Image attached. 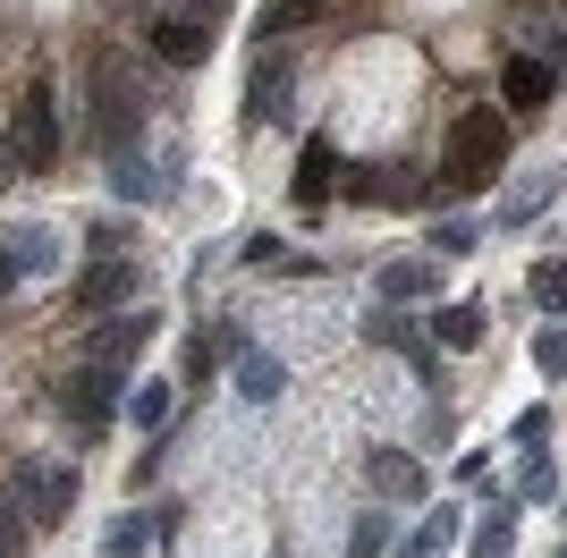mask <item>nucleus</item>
<instances>
[{"label":"nucleus","instance_id":"nucleus-1","mask_svg":"<svg viewBox=\"0 0 567 558\" xmlns=\"http://www.w3.org/2000/svg\"><path fill=\"white\" fill-rule=\"evenodd\" d=\"M508 169V118L499 111H466L450 127V153H441V195H474Z\"/></svg>","mask_w":567,"mask_h":558},{"label":"nucleus","instance_id":"nucleus-2","mask_svg":"<svg viewBox=\"0 0 567 558\" xmlns=\"http://www.w3.org/2000/svg\"><path fill=\"white\" fill-rule=\"evenodd\" d=\"M9 499H18V516L34 525V534L69 525V508H76V465H60V457H18V465H9Z\"/></svg>","mask_w":567,"mask_h":558},{"label":"nucleus","instance_id":"nucleus-3","mask_svg":"<svg viewBox=\"0 0 567 558\" xmlns=\"http://www.w3.org/2000/svg\"><path fill=\"white\" fill-rule=\"evenodd\" d=\"M60 415H69L85 441L111 432V415H118V364H94V355H85V364L60 381Z\"/></svg>","mask_w":567,"mask_h":558},{"label":"nucleus","instance_id":"nucleus-4","mask_svg":"<svg viewBox=\"0 0 567 558\" xmlns=\"http://www.w3.org/2000/svg\"><path fill=\"white\" fill-rule=\"evenodd\" d=\"M153 339H162V313H144V304H111V313L85 330V355H94V364H118V372H127L144 348H153Z\"/></svg>","mask_w":567,"mask_h":558},{"label":"nucleus","instance_id":"nucleus-5","mask_svg":"<svg viewBox=\"0 0 567 558\" xmlns=\"http://www.w3.org/2000/svg\"><path fill=\"white\" fill-rule=\"evenodd\" d=\"M9 153H18V169H51L60 162V111H51V85L34 76L18 102V136H9Z\"/></svg>","mask_w":567,"mask_h":558},{"label":"nucleus","instance_id":"nucleus-6","mask_svg":"<svg viewBox=\"0 0 567 558\" xmlns=\"http://www.w3.org/2000/svg\"><path fill=\"white\" fill-rule=\"evenodd\" d=\"M60 271V237L51 229H0V288H18V279H51Z\"/></svg>","mask_w":567,"mask_h":558},{"label":"nucleus","instance_id":"nucleus-7","mask_svg":"<svg viewBox=\"0 0 567 558\" xmlns=\"http://www.w3.org/2000/svg\"><path fill=\"white\" fill-rule=\"evenodd\" d=\"M153 51H162L169 69H195V60L213 51V18H195V9H169V18H153Z\"/></svg>","mask_w":567,"mask_h":558},{"label":"nucleus","instance_id":"nucleus-8","mask_svg":"<svg viewBox=\"0 0 567 558\" xmlns=\"http://www.w3.org/2000/svg\"><path fill=\"white\" fill-rule=\"evenodd\" d=\"M69 304H76V313H111V304H136V262H94V271H85V279H76V288H69Z\"/></svg>","mask_w":567,"mask_h":558},{"label":"nucleus","instance_id":"nucleus-9","mask_svg":"<svg viewBox=\"0 0 567 558\" xmlns=\"http://www.w3.org/2000/svg\"><path fill=\"white\" fill-rule=\"evenodd\" d=\"M364 483L381 490V499H424L432 490V474L415 457H406V448H373V457H364Z\"/></svg>","mask_w":567,"mask_h":558},{"label":"nucleus","instance_id":"nucleus-10","mask_svg":"<svg viewBox=\"0 0 567 558\" xmlns=\"http://www.w3.org/2000/svg\"><path fill=\"white\" fill-rule=\"evenodd\" d=\"M373 288H381V304H424V297H441V262H381L373 271Z\"/></svg>","mask_w":567,"mask_h":558},{"label":"nucleus","instance_id":"nucleus-11","mask_svg":"<svg viewBox=\"0 0 567 558\" xmlns=\"http://www.w3.org/2000/svg\"><path fill=\"white\" fill-rule=\"evenodd\" d=\"M127 127H144V102L127 93V69H102V144L127 153Z\"/></svg>","mask_w":567,"mask_h":558},{"label":"nucleus","instance_id":"nucleus-12","mask_svg":"<svg viewBox=\"0 0 567 558\" xmlns=\"http://www.w3.org/2000/svg\"><path fill=\"white\" fill-rule=\"evenodd\" d=\"M550 85H559V69H543V60H508V69H499V93H508V111H543L550 102Z\"/></svg>","mask_w":567,"mask_h":558},{"label":"nucleus","instance_id":"nucleus-13","mask_svg":"<svg viewBox=\"0 0 567 558\" xmlns=\"http://www.w3.org/2000/svg\"><path fill=\"white\" fill-rule=\"evenodd\" d=\"M280 390H288V364H280V355L237 348V397H246V406H271Z\"/></svg>","mask_w":567,"mask_h":558},{"label":"nucleus","instance_id":"nucleus-14","mask_svg":"<svg viewBox=\"0 0 567 558\" xmlns=\"http://www.w3.org/2000/svg\"><path fill=\"white\" fill-rule=\"evenodd\" d=\"M271 118H288V60H262L246 85V127H271Z\"/></svg>","mask_w":567,"mask_h":558},{"label":"nucleus","instance_id":"nucleus-15","mask_svg":"<svg viewBox=\"0 0 567 558\" xmlns=\"http://www.w3.org/2000/svg\"><path fill=\"white\" fill-rule=\"evenodd\" d=\"M169 169H178V162H144V153H136V162H127V153H118L111 186H118V195H127V204H162V195H169Z\"/></svg>","mask_w":567,"mask_h":558},{"label":"nucleus","instance_id":"nucleus-16","mask_svg":"<svg viewBox=\"0 0 567 558\" xmlns=\"http://www.w3.org/2000/svg\"><path fill=\"white\" fill-rule=\"evenodd\" d=\"M153 534H162V516H144V508L111 516V525H102V558H144V550H153Z\"/></svg>","mask_w":567,"mask_h":558},{"label":"nucleus","instance_id":"nucleus-17","mask_svg":"<svg viewBox=\"0 0 567 558\" xmlns=\"http://www.w3.org/2000/svg\"><path fill=\"white\" fill-rule=\"evenodd\" d=\"M483 330H492L483 304H441L432 313V348H483Z\"/></svg>","mask_w":567,"mask_h":558},{"label":"nucleus","instance_id":"nucleus-18","mask_svg":"<svg viewBox=\"0 0 567 558\" xmlns=\"http://www.w3.org/2000/svg\"><path fill=\"white\" fill-rule=\"evenodd\" d=\"M297 204H306V211L331 204V136H313L306 153H297Z\"/></svg>","mask_w":567,"mask_h":558},{"label":"nucleus","instance_id":"nucleus-19","mask_svg":"<svg viewBox=\"0 0 567 558\" xmlns=\"http://www.w3.org/2000/svg\"><path fill=\"white\" fill-rule=\"evenodd\" d=\"M348 195L355 204H415V178H406V169H355Z\"/></svg>","mask_w":567,"mask_h":558},{"label":"nucleus","instance_id":"nucleus-20","mask_svg":"<svg viewBox=\"0 0 567 558\" xmlns=\"http://www.w3.org/2000/svg\"><path fill=\"white\" fill-rule=\"evenodd\" d=\"M450 541H457V516H450V508H432V516H424V525H415V534H406L390 558H441Z\"/></svg>","mask_w":567,"mask_h":558},{"label":"nucleus","instance_id":"nucleus-21","mask_svg":"<svg viewBox=\"0 0 567 558\" xmlns=\"http://www.w3.org/2000/svg\"><path fill=\"white\" fill-rule=\"evenodd\" d=\"M364 339H373V348H399V355H415V364H424V339H415V322H399V304L364 313Z\"/></svg>","mask_w":567,"mask_h":558},{"label":"nucleus","instance_id":"nucleus-22","mask_svg":"<svg viewBox=\"0 0 567 558\" xmlns=\"http://www.w3.org/2000/svg\"><path fill=\"white\" fill-rule=\"evenodd\" d=\"M313 18H322V0H271L255 34H262V43H288V34H297V25H313Z\"/></svg>","mask_w":567,"mask_h":558},{"label":"nucleus","instance_id":"nucleus-23","mask_svg":"<svg viewBox=\"0 0 567 558\" xmlns=\"http://www.w3.org/2000/svg\"><path fill=\"white\" fill-rule=\"evenodd\" d=\"M550 195H559V169H543V178H525L517 195H508V204H499V220H534V211H543Z\"/></svg>","mask_w":567,"mask_h":558},{"label":"nucleus","instance_id":"nucleus-24","mask_svg":"<svg viewBox=\"0 0 567 558\" xmlns=\"http://www.w3.org/2000/svg\"><path fill=\"white\" fill-rule=\"evenodd\" d=\"M237 348H246V330H220V339H195V348H187V381H213V364H220V355H237Z\"/></svg>","mask_w":567,"mask_h":558},{"label":"nucleus","instance_id":"nucleus-25","mask_svg":"<svg viewBox=\"0 0 567 558\" xmlns=\"http://www.w3.org/2000/svg\"><path fill=\"white\" fill-rule=\"evenodd\" d=\"M525 288H534V304H543V313H567V262H534V271H525Z\"/></svg>","mask_w":567,"mask_h":558},{"label":"nucleus","instance_id":"nucleus-26","mask_svg":"<svg viewBox=\"0 0 567 558\" xmlns=\"http://www.w3.org/2000/svg\"><path fill=\"white\" fill-rule=\"evenodd\" d=\"M517 34L534 51H550V69H567V18H517Z\"/></svg>","mask_w":567,"mask_h":558},{"label":"nucleus","instance_id":"nucleus-27","mask_svg":"<svg viewBox=\"0 0 567 558\" xmlns=\"http://www.w3.org/2000/svg\"><path fill=\"white\" fill-rule=\"evenodd\" d=\"M517 550V516L499 508V516H483V525H474V558H508Z\"/></svg>","mask_w":567,"mask_h":558},{"label":"nucleus","instance_id":"nucleus-28","mask_svg":"<svg viewBox=\"0 0 567 558\" xmlns=\"http://www.w3.org/2000/svg\"><path fill=\"white\" fill-rule=\"evenodd\" d=\"M390 550V516H355V534H348V558H381Z\"/></svg>","mask_w":567,"mask_h":558},{"label":"nucleus","instance_id":"nucleus-29","mask_svg":"<svg viewBox=\"0 0 567 558\" xmlns=\"http://www.w3.org/2000/svg\"><path fill=\"white\" fill-rule=\"evenodd\" d=\"M136 423H144V432H162V423H169V381H136Z\"/></svg>","mask_w":567,"mask_h":558},{"label":"nucleus","instance_id":"nucleus-30","mask_svg":"<svg viewBox=\"0 0 567 558\" xmlns=\"http://www.w3.org/2000/svg\"><path fill=\"white\" fill-rule=\"evenodd\" d=\"M534 364L550 372V381H559L567 372V322H550V330H534Z\"/></svg>","mask_w":567,"mask_h":558},{"label":"nucleus","instance_id":"nucleus-31","mask_svg":"<svg viewBox=\"0 0 567 558\" xmlns=\"http://www.w3.org/2000/svg\"><path fill=\"white\" fill-rule=\"evenodd\" d=\"M432 255H441V262L474 255V229H466V220H441V229H432Z\"/></svg>","mask_w":567,"mask_h":558},{"label":"nucleus","instance_id":"nucleus-32","mask_svg":"<svg viewBox=\"0 0 567 558\" xmlns=\"http://www.w3.org/2000/svg\"><path fill=\"white\" fill-rule=\"evenodd\" d=\"M517 483L534 490V499H550V490H559V474H550V457H543V448H534V457H525V474H517Z\"/></svg>","mask_w":567,"mask_h":558},{"label":"nucleus","instance_id":"nucleus-33","mask_svg":"<svg viewBox=\"0 0 567 558\" xmlns=\"http://www.w3.org/2000/svg\"><path fill=\"white\" fill-rule=\"evenodd\" d=\"M550 441V415H543V406H525V415H517V448H543Z\"/></svg>","mask_w":567,"mask_h":558},{"label":"nucleus","instance_id":"nucleus-34","mask_svg":"<svg viewBox=\"0 0 567 558\" xmlns=\"http://www.w3.org/2000/svg\"><path fill=\"white\" fill-rule=\"evenodd\" d=\"M9 178H18V153H9V144H0V186H9Z\"/></svg>","mask_w":567,"mask_h":558},{"label":"nucleus","instance_id":"nucleus-35","mask_svg":"<svg viewBox=\"0 0 567 558\" xmlns=\"http://www.w3.org/2000/svg\"><path fill=\"white\" fill-rule=\"evenodd\" d=\"M178 9H195V18H213V9H220V0H178Z\"/></svg>","mask_w":567,"mask_h":558},{"label":"nucleus","instance_id":"nucleus-36","mask_svg":"<svg viewBox=\"0 0 567 558\" xmlns=\"http://www.w3.org/2000/svg\"><path fill=\"white\" fill-rule=\"evenodd\" d=\"M0 304H9V288H0Z\"/></svg>","mask_w":567,"mask_h":558}]
</instances>
